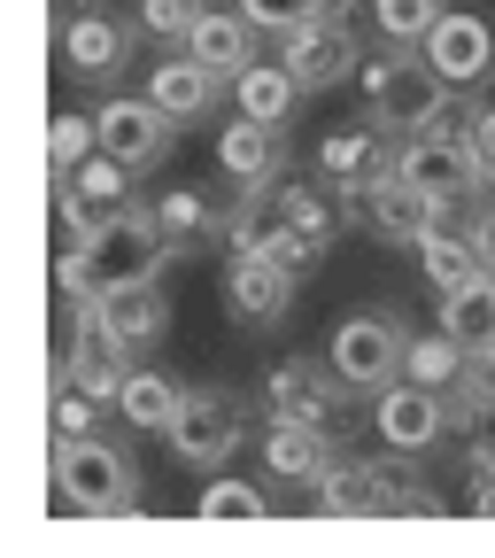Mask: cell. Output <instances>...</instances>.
I'll return each instance as SVG.
<instances>
[{
  "mask_svg": "<svg viewBox=\"0 0 495 558\" xmlns=\"http://www.w3.org/2000/svg\"><path fill=\"white\" fill-rule=\"evenodd\" d=\"M325 9H348V0H325Z\"/></svg>",
  "mask_w": 495,
  "mask_h": 558,
  "instance_id": "37",
  "label": "cell"
},
{
  "mask_svg": "<svg viewBox=\"0 0 495 558\" xmlns=\"http://www.w3.org/2000/svg\"><path fill=\"white\" fill-rule=\"evenodd\" d=\"M233 9L256 24V32H279L287 39L295 24H310V16H325V0H233Z\"/></svg>",
  "mask_w": 495,
  "mask_h": 558,
  "instance_id": "34",
  "label": "cell"
},
{
  "mask_svg": "<svg viewBox=\"0 0 495 558\" xmlns=\"http://www.w3.org/2000/svg\"><path fill=\"white\" fill-rule=\"evenodd\" d=\"M325 357L341 365V380L357 388V396H380V388H395V380H403L410 326H403V311H395V303L348 311V318L333 326V349H325Z\"/></svg>",
  "mask_w": 495,
  "mask_h": 558,
  "instance_id": "4",
  "label": "cell"
},
{
  "mask_svg": "<svg viewBox=\"0 0 495 558\" xmlns=\"http://www.w3.org/2000/svg\"><path fill=\"white\" fill-rule=\"evenodd\" d=\"M148 101L171 117V124H194V117H209L225 101V78L209 62H194L186 47H171V54H156L148 62Z\"/></svg>",
  "mask_w": 495,
  "mask_h": 558,
  "instance_id": "15",
  "label": "cell"
},
{
  "mask_svg": "<svg viewBox=\"0 0 495 558\" xmlns=\"http://www.w3.org/2000/svg\"><path fill=\"white\" fill-rule=\"evenodd\" d=\"M279 62L302 78V94H333V86H348L364 70V39L325 9V16H310V24H295L287 39H279Z\"/></svg>",
  "mask_w": 495,
  "mask_h": 558,
  "instance_id": "7",
  "label": "cell"
},
{
  "mask_svg": "<svg viewBox=\"0 0 495 558\" xmlns=\"http://www.w3.org/2000/svg\"><path fill=\"white\" fill-rule=\"evenodd\" d=\"M395 171L418 186V194H434L442 209L449 202H472L487 179H480V156L465 148V140H442V132H403L395 140Z\"/></svg>",
  "mask_w": 495,
  "mask_h": 558,
  "instance_id": "8",
  "label": "cell"
},
{
  "mask_svg": "<svg viewBox=\"0 0 495 558\" xmlns=\"http://www.w3.org/2000/svg\"><path fill=\"white\" fill-rule=\"evenodd\" d=\"M171 132H178V124H171L148 94H109V101H101V148H109L132 179L156 171V163L171 156Z\"/></svg>",
  "mask_w": 495,
  "mask_h": 558,
  "instance_id": "11",
  "label": "cell"
},
{
  "mask_svg": "<svg viewBox=\"0 0 495 558\" xmlns=\"http://www.w3.org/2000/svg\"><path fill=\"white\" fill-rule=\"evenodd\" d=\"M256 450H263V481L271 488H310L333 465V427L325 418H271V427L256 435Z\"/></svg>",
  "mask_w": 495,
  "mask_h": 558,
  "instance_id": "12",
  "label": "cell"
},
{
  "mask_svg": "<svg viewBox=\"0 0 495 558\" xmlns=\"http://www.w3.org/2000/svg\"><path fill=\"white\" fill-rule=\"evenodd\" d=\"M116 411H124V427H132V435H171V427H178V411H186V380H178V373L132 365L124 388H116Z\"/></svg>",
  "mask_w": 495,
  "mask_h": 558,
  "instance_id": "20",
  "label": "cell"
},
{
  "mask_svg": "<svg viewBox=\"0 0 495 558\" xmlns=\"http://www.w3.org/2000/svg\"><path fill=\"white\" fill-rule=\"evenodd\" d=\"M295 101H302V78H295V70L279 62V54H271V62L256 54V62L240 70V78H233V109H240V117L287 124V117H295Z\"/></svg>",
  "mask_w": 495,
  "mask_h": 558,
  "instance_id": "25",
  "label": "cell"
},
{
  "mask_svg": "<svg viewBox=\"0 0 495 558\" xmlns=\"http://www.w3.org/2000/svg\"><path fill=\"white\" fill-rule=\"evenodd\" d=\"M94 403H101V396H86L70 373H54V435H62V442H70V435H94Z\"/></svg>",
  "mask_w": 495,
  "mask_h": 558,
  "instance_id": "35",
  "label": "cell"
},
{
  "mask_svg": "<svg viewBox=\"0 0 495 558\" xmlns=\"http://www.w3.org/2000/svg\"><path fill=\"white\" fill-rule=\"evenodd\" d=\"M194 512L201 520H263L271 512V488H256V481H209L194 497Z\"/></svg>",
  "mask_w": 495,
  "mask_h": 558,
  "instance_id": "31",
  "label": "cell"
},
{
  "mask_svg": "<svg viewBox=\"0 0 495 558\" xmlns=\"http://www.w3.org/2000/svg\"><path fill=\"white\" fill-rule=\"evenodd\" d=\"M156 218H163L171 248H178V256H194L201 241H218V233L233 226V209L209 194V186H194V179H186V186H163V194H156Z\"/></svg>",
  "mask_w": 495,
  "mask_h": 558,
  "instance_id": "19",
  "label": "cell"
},
{
  "mask_svg": "<svg viewBox=\"0 0 495 558\" xmlns=\"http://www.w3.org/2000/svg\"><path fill=\"white\" fill-rule=\"evenodd\" d=\"M364 9H372V24H380L387 47H426V32L449 16L442 0H364Z\"/></svg>",
  "mask_w": 495,
  "mask_h": 558,
  "instance_id": "30",
  "label": "cell"
},
{
  "mask_svg": "<svg viewBox=\"0 0 495 558\" xmlns=\"http://www.w3.org/2000/svg\"><path fill=\"white\" fill-rule=\"evenodd\" d=\"M380 512H442V497L410 465H380Z\"/></svg>",
  "mask_w": 495,
  "mask_h": 558,
  "instance_id": "33",
  "label": "cell"
},
{
  "mask_svg": "<svg viewBox=\"0 0 495 558\" xmlns=\"http://www.w3.org/2000/svg\"><path fill=\"white\" fill-rule=\"evenodd\" d=\"M465 365H472V349L449 333V326H434V333H410V357H403V380H426V388H457L465 380Z\"/></svg>",
  "mask_w": 495,
  "mask_h": 558,
  "instance_id": "27",
  "label": "cell"
},
{
  "mask_svg": "<svg viewBox=\"0 0 495 558\" xmlns=\"http://www.w3.org/2000/svg\"><path fill=\"white\" fill-rule=\"evenodd\" d=\"M357 86H364V101H372V124H387L395 140H403V132H426V124H434V109L449 101V78L426 62V47H387V54H364Z\"/></svg>",
  "mask_w": 495,
  "mask_h": 558,
  "instance_id": "2",
  "label": "cell"
},
{
  "mask_svg": "<svg viewBox=\"0 0 495 558\" xmlns=\"http://www.w3.org/2000/svg\"><path fill=\"white\" fill-rule=\"evenodd\" d=\"M295 288H302V271H287V264L263 256V248H233V264H225V311L248 333H263V326L287 318L295 311Z\"/></svg>",
  "mask_w": 495,
  "mask_h": 558,
  "instance_id": "9",
  "label": "cell"
},
{
  "mask_svg": "<svg viewBox=\"0 0 495 558\" xmlns=\"http://www.w3.org/2000/svg\"><path fill=\"white\" fill-rule=\"evenodd\" d=\"M70 186H78V202L94 209V218H116V209L132 202V171H124L109 148H101V156H86L78 171H70Z\"/></svg>",
  "mask_w": 495,
  "mask_h": 558,
  "instance_id": "29",
  "label": "cell"
},
{
  "mask_svg": "<svg viewBox=\"0 0 495 558\" xmlns=\"http://www.w3.org/2000/svg\"><path fill=\"white\" fill-rule=\"evenodd\" d=\"M279 218H287V226L325 256V248H333V233L348 226V202H341V186H333L325 171H310L302 186H279Z\"/></svg>",
  "mask_w": 495,
  "mask_h": 558,
  "instance_id": "23",
  "label": "cell"
},
{
  "mask_svg": "<svg viewBox=\"0 0 495 558\" xmlns=\"http://www.w3.org/2000/svg\"><path fill=\"white\" fill-rule=\"evenodd\" d=\"M218 179L225 186H279L287 179V124L240 117L218 132Z\"/></svg>",
  "mask_w": 495,
  "mask_h": 558,
  "instance_id": "13",
  "label": "cell"
},
{
  "mask_svg": "<svg viewBox=\"0 0 495 558\" xmlns=\"http://www.w3.org/2000/svg\"><path fill=\"white\" fill-rule=\"evenodd\" d=\"M54 497L70 512H139V465L109 435L54 442Z\"/></svg>",
  "mask_w": 495,
  "mask_h": 558,
  "instance_id": "3",
  "label": "cell"
},
{
  "mask_svg": "<svg viewBox=\"0 0 495 558\" xmlns=\"http://www.w3.org/2000/svg\"><path fill=\"white\" fill-rule=\"evenodd\" d=\"M86 156H101V117L54 109V117H47V179H70Z\"/></svg>",
  "mask_w": 495,
  "mask_h": 558,
  "instance_id": "28",
  "label": "cell"
},
{
  "mask_svg": "<svg viewBox=\"0 0 495 558\" xmlns=\"http://www.w3.org/2000/svg\"><path fill=\"white\" fill-rule=\"evenodd\" d=\"M442 326L465 349H495V271H480V279H465V288L442 295Z\"/></svg>",
  "mask_w": 495,
  "mask_h": 558,
  "instance_id": "26",
  "label": "cell"
},
{
  "mask_svg": "<svg viewBox=\"0 0 495 558\" xmlns=\"http://www.w3.org/2000/svg\"><path fill=\"white\" fill-rule=\"evenodd\" d=\"M54 47H62V70H70V78L109 86L116 70H124V54H132V32H124L109 9H86V16H70V24L54 32Z\"/></svg>",
  "mask_w": 495,
  "mask_h": 558,
  "instance_id": "16",
  "label": "cell"
},
{
  "mask_svg": "<svg viewBox=\"0 0 495 558\" xmlns=\"http://www.w3.org/2000/svg\"><path fill=\"white\" fill-rule=\"evenodd\" d=\"M410 256H418V271H426V288H434V295H449V288H465V279H480V271H487L480 241H472L457 218H434V233L418 241Z\"/></svg>",
  "mask_w": 495,
  "mask_h": 558,
  "instance_id": "24",
  "label": "cell"
},
{
  "mask_svg": "<svg viewBox=\"0 0 495 558\" xmlns=\"http://www.w3.org/2000/svg\"><path fill=\"white\" fill-rule=\"evenodd\" d=\"M94 311H101V326L132 349V357H148V349L171 333V295L156 288V279H148V288H124V295H86Z\"/></svg>",
  "mask_w": 495,
  "mask_h": 558,
  "instance_id": "18",
  "label": "cell"
},
{
  "mask_svg": "<svg viewBox=\"0 0 495 558\" xmlns=\"http://www.w3.org/2000/svg\"><path fill=\"white\" fill-rule=\"evenodd\" d=\"M132 24L163 47H186V32L201 24V0H132Z\"/></svg>",
  "mask_w": 495,
  "mask_h": 558,
  "instance_id": "32",
  "label": "cell"
},
{
  "mask_svg": "<svg viewBox=\"0 0 495 558\" xmlns=\"http://www.w3.org/2000/svg\"><path fill=\"white\" fill-rule=\"evenodd\" d=\"M387 124H341V132H325L318 140V171L333 179V186H364V179H380V171H395V148H387Z\"/></svg>",
  "mask_w": 495,
  "mask_h": 558,
  "instance_id": "17",
  "label": "cell"
},
{
  "mask_svg": "<svg viewBox=\"0 0 495 558\" xmlns=\"http://www.w3.org/2000/svg\"><path fill=\"white\" fill-rule=\"evenodd\" d=\"M186 54H194V62H209V70H218V78L233 86L240 70L256 62V24H248L240 9H201V24L186 32Z\"/></svg>",
  "mask_w": 495,
  "mask_h": 558,
  "instance_id": "21",
  "label": "cell"
},
{
  "mask_svg": "<svg viewBox=\"0 0 495 558\" xmlns=\"http://www.w3.org/2000/svg\"><path fill=\"white\" fill-rule=\"evenodd\" d=\"M171 233L156 218V202H124L116 218L94 226L86 248H54V288L70 303H86V295H124V288H148V279L171 264Z\"/></svg>",
  "mask_w": 495,
  "mask_h": 558,
  "instance_id": "1",
  "label": "cell"
},
{
  "mask_svg": "<svg viewBox=\"0 0 495 558\" xmlns=\"http://www.w3.org/2000/svg\"><path fill=\"white\" fill-rule=\"evenodd\" d=\"M178 465L194 473H218L240 442H248V396L233 388H186V411H178V427L163 435Z\"/></svg>",
  "mask_w": 495,
  "mask_h": 558,
  "instance_id": "5",
  "label": "cell"
},
{
  "mask_svg": "<svg viewBox=\"0 0 495 558\" xmlns=\"http://www.w3.org/2000/svg\"><path fill=\"white\" fill-rule=\"evenodd\" d=\"M372 435H380V450H395V458H426L442 435H457V427H449V396L426 388V380L380 388V396H372Z\"/></svg>",
  "mask_w": 495,
  "mask_h": 558,
  "instance_id": "6",
  "label": "cell"
},
{
  "mask_svg": "<svg viewBox=\"0 0 495 558\" xmlns=\"http://www.w3.org/2000/svg\"><path fill=\"white\" fill-rule=\"evenodd\" d=\"M357 396L341 380V365L333 357H287V365H271L263 373V418H341V403Z\"/></svg>",
  "mask_w": 495,
  "mask_h": 558,
  "instance_id": "10",
  "label": "cell"
},
{
  "mask_svg": "<svg viewBox=\"0 0 495 558\" xmlns=\"http://www.w3.org/2000/svg\"><path fill=\"white\" fill-rule=\"evenodd\" d=\"M465 388L480 396V418L495 411V349H472V365H465Z\"/></svg>",
  "mask_w": 495,
  "mask_h": 558,
  "instance_id": "36",
  "label": "cell"
},
{
  "mask_svg": "<svg viewBox=\"0 0 495 558\" xmlns=\"http://www.w3.org/2000/svg\"><path fill=\"white\" fill-rule=\"evenodd\" d=\"M310 512H325V520H364V512H380V458H333V465L310 481Z\"/></svg>",
  "mask_w": 495,
  "mask_h": 558,
  "instance_id": "22",
  "label": "cell"
},
{
  "mask_svg": "<svg viewBox=\"0 0 495 558\" xmlns=\"http://www.w3.org/2000/svg\"><path fill=\"white\" fill-rule=\"evenodd\" d=\"M426 62L442 70L449 86H487V78H495V24L472 16V9H449V16L426 32Z\"/></svg>",
  "mask_w": 495,
  "mask_h": 558,
  "instance_id": "14",
  "label": "cell"
}]
</instances>
